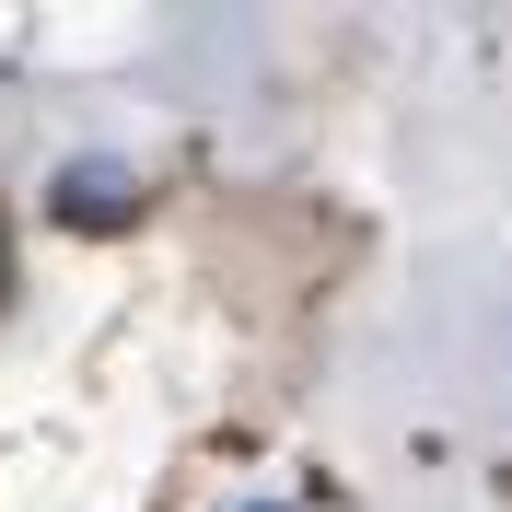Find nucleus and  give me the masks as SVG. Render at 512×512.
I'll list each match as a JSON object with an SVG mask.
<instances>
[{
	"mask_svg": "<svg viewBox=\"0 0 512 512\" xmlns=\"http://www.w3.org/2000/svg\"><path fill=\"white\" fill-rule=\"evenodd\" d=\"M128 198H140V175H128V163H70V175H59V222L117 233V222H128Z\"/></svg>",
	"mask_w": 512,
	"mask_h": 512,
	"instance_id": "f257e3e1",
	"label": "nucleus"
},
{
	"mask_svg": "<svg viewBox=\"0 0 512 512\" xmlns=\"http://www.w3.org/2000/svg\"><path fill=\"white\" fill-rule=\"evenodd\" d=\"M256 512H280V501H256Z\"/></svg>",
	"mask_w": 512,
	"mask_h": 512,
	"instance_id": "f03ea898",
	"label": "nucleus"
}]
</instances>
